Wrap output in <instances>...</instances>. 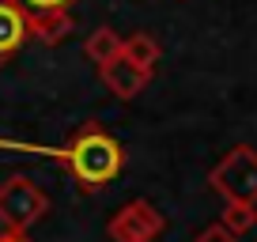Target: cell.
Here are the masks:
<instances>
[{
    "label": "cell",
    "mask_w": 257,
    "mask_h": 242,
    "mask_svg": "<svg viewBox=\"0 0 257 242\" xmlns=\"http://www.w3.org/2000/svg\"><path fill=\"white\" fill-rule=\"evenodd\" d=\"M61 159H64V167H68V174L76 178L80 193H98V189H106L113 178L121 174V167H125L121 144L98 121H87V125H80V129L72 133V140H68L64 152H61Z\"/></svg>",
    "instance_id": "1"
},
{
    "label": "cell",
    "mask_w": 257,
    "mask_h": 242,
    "mask_svg": "<svg viewBox=\"0 0 257 242\" xmlns=\"http://www.w3.org/2000/svg\"><path fill=\"white\" fill-rule=\"evenodd\" d=\"M208 186L223 201L238 204H257V148L238 144L208 170Z\"/></svg>",
    "instance_id": "2"
},
{
    "label": "cell",
    "mask_w": 257,
    "mask_h": 242,
    "mask_svg": "<svg viewBox=\"0 0 257 242\" xmlns=\"http://www.w3.org/2000/svg\"><path fill=\"white\" fill-rule=\"evenodd\" d=\"M46 212H49V197L31 178L16 174L8 182H0V223H4V231L27 234Z\"/></svg>",
    "instance_id": "3"
},
{
    "label": "cell",
    "mask_w": 257,
    "mask_h": 242,
    "mask_svg": "<svg viewBox=\"0 0 257 242\" xmlns=\"http://www.w3.org/2000/svg\"><path fill=\"white\" fill-rule=\"evenodd\" d=\"M163 231H167V216L144 197L121 204L110 216V223H106L110 242H155Z\"/></svg>",
    "instance_id": "4"
},
{
    "label": "cell",
    "mask_w": 257,
    "mask_h": 242,
    "mask_svg": "<svg viewBox=\"0 0 257 242\" xmlns=\"http://www.w3.org/2000/svg\"><path fill=\"white\" fill-rule=\"evenodd\" d=\"M27 42V12L19 0H0V65Z\"/></svg>",
    "instance_id": "5"
},
{
    "label": "cell",
    "mask_w": 257,
    "mask_h": 242,
    "mask_svg": "<svg viewBox=\"0 0 257 242\" xmlns=\"http://www.w3.org/2000/svg\"><path fill=\"white\" fill-rule=\"evenodd\" d=\"M98 72H102V83H106V87H110V91H113L117 98H125V102H128V98H137L140 91L148 87V80H152L148 72L133 68V65L125 61V57L110 61V65H106V68H98Z\"/></svg>",
    "instance_id": "6"
},
{
    "label": "cell",
    "mask_w": 257,
    "mask_h": 242,
    "mask_svg": "<svg viewBox=\"0 0 257 242\" xmlns=\"http://www.w3.org/2000/svg\"><path fill=\"white\" fill-rule=\"evenodd\" d=\"M72 16L68 12H27V34H34L38 42L53 46V42L72 34Z\"/></svg>",
    "instance_id": "7"
},
{
    "label": "cell",
    "mask_w": 257,
    "mask_h": 242,
    "mask_svg": "<svg viewBox=\"0 0 257 242\" xmlns=\"http://www.w3.org/2000/svg\"><path fill=\"white\" fill-rule=\"evenodd\" d=\"M121 57H125L133 68H140V72L152 76V72H155V65H159V57H163V46L152 38V34L137 31V34H128V38L121 42Z\"/></svg>",
    "instance_id": "8"
},
{
    "label": "cell",
    "mask_w": 257,
    "mask_h": 242,
    "mask_svg": "<svg viewBox=\"0 0 257 242\" xmlns=\"http://www.w3.org/2000/svg\"><path fill=\"white\" fill-rule=\"evenodd\" d=\"M121 42H125V38H121L113 27H95V31L87 34V42H83V53H87L91 65L106 68L110 61H117V57H121Z\"/></svg>",
    "instance_id": "9"
},
{
    "label": "cell",
    "mask_w": 257,
    "mask_h": 242,
    "mask_svg": "<svg viewBox=\"0 0 257 242\" xmlns=\"http://www.w3.org/2000/svg\"><path fill=\"white\" fill-rule=\"evenodd\" d=\"M219 223L231 234H246L257 227V204H238V201H223V212H219Z\"/></svg>",
    "instance_id": "10"
},
{
    "label": "cell",
    "mask_w": 257,
    "mask_h": 242,
    "mask_svg": "<svg viewBox=\"0 0 257 242\" xmlns=\"http://www.w3.org/2000/svg\"><path fill=\"white\" fill-rule=\"evenodd\" d=\"M193 242H238V234H231L223 223H208V227H204V231L197 234Z\"/></svg>",
    "instance_id": "11"
},
{
    "label": "cell",
    "mask_w": 257,
    "mask_h": 242,
    "mask_svg": "<svg viewBox=\"0 0 257 242\" xmlns=\"http://www.w3.org/2000/svg\"><path fill=\"white\" fill-rule=\"evenodd\" d=\"M23 12H64L72 0H19Z\"/></svg>",
    "instance_id": "12"
},
{
    "label": "cell",
    "mask_w": 257,
    "mask_h": 242,
    "mask_svg": "<svg viewBox=\"0 0 257 242\" xmlns=\"http://www.w3.org/2000/svg\"><path fill=\"white\" fill-rule=\"evenodd\" d=\"M0 242H31V238H27V234H16V231H4Z\"/></svg>",
    "instance_id": "13"
}]
</instances>
